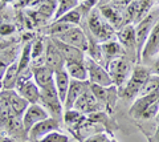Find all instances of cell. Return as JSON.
<instances>
[{
    "label": "cell",
    "mask_w": 159,
    "mask_h": 142,
    "mask_svg": "<svg viewBox=\"0 0 159 142\" xmlns=\"http://www.w3.org/2000/svg\"><path fill=\"white\" fill-rule=\"evenodd\" d=\"M148 76H150V72H148L147 68L141 66V65L134 66L130 77L126 81V84L121 86L122 89H119L121 97H123L125 100H134L137 96L141 94Z\"/></svg>",
    "instance_id": "1"
},
{
    "label": "cell",
    "mask_w": 159,
    "mask_h": 142,
    "mask_svg": "<svg viewBox=\"0 0 159 142\" xmlns=\"http://www.w3.org/2000/svg\"><path fill=\"white\" fill-rule=\"evenodd\" d=\"M39 104L45 108V110L49 113V116L56 120H61L62 117V102L58 98V93L54 86V82H49V84L40 88V100Z\"/></svg>",
    "instance_id": "2"
},
{
    "label": "cell",
    "mask_w": 159,
    "mask_h": 142,
    "mask_svg": "<svg viewBox=\"0 0 159 142\" xmlns=\"http://www.w3.org/2000/svg\"><path fill=\"white\" fill-rule=\"evenodd\" d=\"M88 27H89V31L92 32V36L97 41H101V43L111 40V37L116 33V29L102 16L98 8L93 9L92 13L89 15Z\"/></svg>",
    "instance_id": "3"
},
{
    "label": "cell",
    "mask_w": 159,
    "mask_h": 142,
    "mask_svg": "<svg viewBox=\"0 0 159 142\" xmlns=\"http://www.w3.org/2000/svg\"><path fill=\"white\" fill-rule=\"evenodd\" d=\"M159 21V9H151L150 13L146 17H143L135 27V40H137V60H141L142 49L145 47V43L147 40L150 32L152 31L154 25Z\"/></svg>",
    "instance_id": "4"
},
{
    "label": "cell",
    "mask_w": 159,
    "mask_h": 142,
    "mask_svg": "<svg viewBox=\"0 0 159 142\" xmlns=\"http://www.w3.org/2000/svg\"><path fill=\"white\" fill-rule=\"evenodd\" d=\"M106 68H107V72L113 80V85L119 86V88L126 84V81L129 80V77H130L131 72H133L131 62L127 60L126 56L110 61L106 65Z\"/></svg>",
    "instance_id": "5"
},
{
    "label": "cell",
    "mask_w": 159,
    "mask_h": 142,
    "mask_svg": "<svg viewBox=\"0 0 159 142\" xmlns=\"http://www.w3.org/2000/svg\"><path fill=\"white\" fill-rule=\"evenodd\" d=\"M85 66L88 71V81L93 85H99L103 88L111 86L113 80L109 75L107 69L103 65L98 64L90 57H85Z\"/></svg>",
    "instance_id": "6"
},
{
    "label": "cell",
    "mask_w": 159,
    "mask_h": 142,
    "mask_svg": "<svg viewBox=\"0 0 159 142\" xmlns=\"http://www.w3.org/2000/svg\"><path fill=\"white\" fill-rule=\"evenodd\" d=\"M54 39H57V40L62 41L68 44V45H72L74 48H77V49L82 51L84 53H86L88 51V45H89V40H88V36L86 33L84 32V29L78 25H73L65 31L61 35L56 36Z\"/></svg>",
    "instance_id": "7"
},
{
    "label": "cell",
    "mask_w": 159,
    "mask_h": 142,
    "mask_svg": "<svg viewBox=\"0 0 159 142\" xmlns=\"http://www.w3.org/2000/svg\"><path fill=\"white\" fill-rule=\"evenodd\" d=\"M15 90L28 104H39L40 88L33 81L32 77H19L16 86H15Z\"/></svg>",
    "instance_id": "8"
},
{
    "label": "cell",
    "mask_w": 159,
    "mask_h": 142,
    "mask_svg": "<svg viewBox=\"0 0 159 142\" xmlns=\"http://www.w3.org/2000/svg\"><path fill=\"white\" fill-rule=\"evenodd\" d=\"M49 113L45 110V108L40 104H29L27 110L24 112V114L21 117V125H23V129L27 134V138H28V131L31 130L37 122L43 121L48 118Z\"/></svg>",
    "instance_id": "9"
},
{
    "label": "cell",
    "mask_w": 159,
    "mask_h": 142,
    "mask_svg": "<svg viewBox=\"0 0 159 142\" xmlns=\"http://www.w3.org/2000/svg\"><path fill=\"white\" fill-rule=\"evenodd\" d=\"M52 131H61V125H60L58 120L53 118V117H48V118L37 122V124L28 131L27 140L29 142H34L40 138H43L44 135L52 133Z\"/></svg>",
    "instance_id": "10"
},
{
    "label": "cell",
    "mask_w": 159,
    "mask_h": 142,
    "mask_svg": "<svg viewBox=\"0 0 159 142\" xmlns=\"http://www.w3.org/2000/svg\"><path fill=\"white\" fill-rule=\"evenodd\" d=\"M73 109L78 110L80 113H97V112H101L102 110V106L101 104L96 100V97L93 96V93L90 90V86H89V89L85 90L82 93L81 96H80V98L74 102L73 105Z\"/></svg>",
    "instance_id": "11"
},
{
    "label": "cell",
    "mask_w": 159,
    "mask_h": 142,
    "mask_svg": "<svg viewBox=\"0 0 159 142\" xmlns=\"http://www.w3.org/2000/svg\"><path fill=\"white\" fill-rule=\"evenodd\" d=\"M44 57H45V65H48L54 72L65 68V60L52 39H49L45 44V56Z\"/></svg>",
    "instance_id": "12"
},
{
    "label": "cell",
    "mask_w": 159,
    "mask_h": 142,
    "mask_svg": "<svg viewBox=\"0 0 159 142\" xmlns=\"http://www.w3.org/2000/svg\"><path fill=\"white\" fill-rule=\"evenodd\" d=\"M101 44V52H102V57L105 60V68L110 61L117 60L119 57H123L126 55L125 48L122 47V44L116 40H109L105 43H99Z\"/></svg>",
    "instance_id": "13"
},
{
    "label": "cell",
    "mask_w": 159,
    "mask_h": 142,
    "mask_svg": "<svg viewBox=\"0 0 159 142\" xmlns=\"http://www.w3.org/2000/svg\"><path fill=\"white\" fill-rule=\"evenodd\" d=\"M89 86H90V82H89V81H76V80H70L69 90H68L65 102H64V109H65V110L73 109L74 102H76V101L80 98V96H81L84 92L89 89Z\"/></svg>",
    "instance_id": "14"
},
{
    "label": "cell",
    "mask_w": 159,
    "mask_h": 142,
    "mask_svg": "<svg viewBox=\"0 0 159 142\" xmlns=\"http://www.w3.org/2000/svg\"><path fill=\"white\" fill-rule=\"evenodd\" d=\"M52 40L56 44L58 51L61 52L64 60H65V64H69V62H85V53L82 51H80L72 45H68V44L60 41L54 37H52Z\"/></svg>",
    "instance_id": "15"
},
{
    "label": "cell",
    "mask_w": 159,
    "mask_h": 142,
    "mask_svg": "<svg viewBox=\"0 0 159 142\" xmlns=\"http://www.w3.org/2000/svg\"><path fill=\"white\" fill-rule=\"evenodd\" d=\"M159 52V21L154 25L152 31L150 32L147 40L145 43V47L142 49V55L141 58H152L154 56Z\"/></svg>",
    "instance_id": "16"
},
{
    "label": "cell",
    "mask_w": 159,
    "mask_h": 142,
    "mask_svg": "<svg viewBox=\"0 0 159 142\" xmlns=\"http://www.w3.org/2000/svg\"><path fill=\"white\" fill-rule=\"evenodd\" d=\"M53 82H54V86H56V90L58 93V98L64 105L66 94H68V90H69V85H70V77H69L68 72L65 71V68L54 72Z\"/></svg>",
    "instance_id": "17"
},
{
    "label": "cell",
    "mask_w": 159,
    "mask_h": 142,
    "mask_svg": "<svg viewBox=\"0 0 159 142\" xmlns=\"http://www.w3.org/2000/svg\"><path fill=\"white\" fill-rule=\"evenodd\" d=\"M98 9H99V12H101L102 16L113 25L114 29H119V28L125 27L123 25V24H125V20H123V13L119 12L118 9H116L111 4H109V3L107 4H102V6L98 7Z\"/></svg>",
    "instance_id": "18"
},
{
    "label": "cell",
    "mask_w": 159,
    "mask_h": 142,
    "mask_svg": "<svg viewBox=\"0 0 159 142\" xmlns=\"http://www.w3.org/2000/svg\"><path fill=\"white\" fill-rule=\"evenodd\" d=\"M118 41L122 44L125 51H133L137 53V40H135V27L129 24L119 29Z\"/></svg>",
    "instance_id": "19"
},
{
    "label": "cell",
    "mask_w": 159,
    "mask_h": 142,
    "mask_svg": "<svg viewBox=\"0 0 159 142\" xmlns=\"http://www.w3.org/2000/svg\"><path fill=\"white\" fill-rule=\"evenodd\" d=\"M20 48L19 45H12V47H7L3 51H0V80L3 78L4 73L9 68V65L13 64L16 60V57L20 55Z\"/></svg>",
    "instance_id": "20"
},
{
    "label": "cell",
    "mask_w": 159,
    "mask_h": 142,
    "mask_svg": "<svg viewBox=\"0 0 159 142\" xmlns=\"http://www.w3.org/2000/svg\"><path fill=\"white\" fill-rule=\"evenodd\" d=\"M159 100V94H148V96H139L138 98L134 101V104L130 109V114L134 118H141L143 112H145L148 105H151L154 101Z\"/></svg>",
    "instance_id": "21"
},
{
    "label": "cell",
    "mask_w": 159,
    "mask_h": 142,
    "mask_svg": "<svg viewBox=\"0 0 159 142\" xmlns=\"http://www.w3.org/2000/svg\"><path fill=\"white\" fill-rule=\"evenodd\" d=\"M53 75H54V71L51 69L48 65H40L36 66L32 69V78L33 81L37 84L39 88H41L44 85L49 84V82L53 81Z\"/></svg>",
    "instance_id": "22"
},
{
    "label": "cell",
    "mask_w": 159,
    "mask_h": 142,
    "mask_svg": "<svg viewBox=\"0 0 159 142\" xmlns=\"http://www.w3.org/2000/svg\"><path fill=\"white\" fill-rule=\"evenodd\" d=\"M31 47H32V43H27V44H24L21 51H20V55L17 58L19 77H25L27 71H29V66H31V62H32Z\"/></svg>",
    "instance_id": "23"
},
{
    "label": "cell",
    "mask_w": 159,
    "mask_h": 142,
    "mask_svg": "<svg viewBox=\"0 0 159 142\" xmlns=\"http://www.w3.org/2000/svg\"><path fill=\"white\" fill-rule=\"evenodd\" d=\"M65 71L68 72L70 80L88 81V71L85 62H69V64H65Z\"/></svg>",
    "instance_id": "24"
},
{
    "label": "cell",
    "mask_w": 159,
    "mask_h": 142,
    "mask_svg": "<svg viewBox=\"0 0 159 142\" xmlns=\"http://www.w3.org/2000/svg\"><path fill=\"white\" fill-rule=\"evenodd\" d=\"M19 80V68H17V61L9 65V68L6 71L4 76L2 78L3 82V89L4 90H13L16 86V82Z\"/></svg>",
    "instance_id": "25"
},
{
    "label": "cell",
    "mask_w": 159,
    "mask_h": 142,
    "mask_svg": "<svg viewBox=\"0 0 159 142\" xmlns=\"http://www.w3.org/2000/svg\"><path fill=\"white\" fill-rule=\"evenodd\" d=\"M62 118L65 121V124L69 128H74V129H80L84 125V122H86V117L82 113H80L76 109H69L65 110L62 114Z\"/></svg>",
    "instance_id": "26"
},
{
    "label": "cell",
    "mask_w": 159,
    "mask_h": 142,
    "mask_svg": "<svg viewBox=\"0 0 159 142\" xmlns=\"http://www.w3.org/2000/svg\"><path fill=\"white\" fill-rule=\"evenodd\" d=\"M84 11H82V8L81 7H76V8H73L72 11H69L66 12L64 16H61L58 19V23H64V24H69V25H77V24L81 23L82 20V16H84Z\"/></svg>",
    "instance_id": "27"
},
{
    "label": "cell",
    "mask_w": 159,
    "mask_h": 142,
    "mask_svg": "<svg viewBox=\"0 0 159 142\" xmlns=\"http://www.w3.org/2000/svg\"><path fill=\"white\" fill-rule=\"evenodd\" d=\"M56 2H57V9H56V12H54L53 21L58 20V19L64 16L66 12L78 7V3H80L78 0H56Z\"/></svg>",
    "instance_id": "28"
},
{
    "label": "cell",
    "mask_w": 159,
    "mask_h": 142,
    "mask_svg": "<svg viewBox=\"0 0 159 142\" xmlns=\"http://www.w3.org/2000/svg\"><path fill=\"white\" fill-rule=\"evenodd\" d=\"M148 94H159V76L150 75L146 81L145 86L139 96H148Z\"/></svg>",
    "instance_id": "29"
},
{
    "label": "cell",
    "mask_w": 159,
    "mask_h": 142,
    "mask_svg": "<svg viewBox=\"0 0 159 142\" xmlns=\"http://www.w3.org/2000/svg\"><path fill=\"white\" fill-rule=\"evenodd\" d=\"M34 142H69V135L61 133V131H52Z\"/></svg>",
    "instance_id": "30"
},
{
    "label": "cell",
    "mask_w": 159,
    "mask_h": 142,
    "mask_svg": "<svg viewBox=\"0 0 159 142\" xmlns=\"http://www.w3.org/2000/svg\"><path fill=\"white\" fill-rule=\"evenodd\" d=\"M158 113H159V100L154 101L151 105H148L147 109L143 112L141 120H154V118H157Z\"/></svg>",
    "instance_id": "31"
},
{
    "label": "cell",
    "mask_w": 159,
    "mask_h": 142,
    "mask_svg": "<svg viewBox=\"0 0 159 142\" xmlns=\"http://www.w3.org/2000/svg\"><path fill=\"white\" fill-rule=\"evenodd\" d=\"M16 32V27L12 23H2L0 24V37H9Z\"/></svg>",
    "instance_id": "32"
},
{
    "label": "cell",
    "mask_w": 159,
    "mask_h": 142,
    "mask_svg": "<svg viewBox=\"0 0 159 142\" xmlns=\"http://www.w3.org/2000/svg\"><path fill=\"white\" fill-rule=\"evenodd\" d=\"M45 2V0H19L16 2L17 7H21V8H39L41 4Z\"/></svg>",
    "instance_id": "33"
},
{
    "label": "cell",
    "mask_w": 159,
    "mask_h": 142,
    "mask_svg": "<svg viewBox=\"0 0 159 142\" xmlns=\"http://www.w3.org/2000/svg\"><path fill=\"white\" fill-rule=\"evenodd\" d=\"M109 140L107 134L105 133H96V134H92V135H88L86 138H84L81 142H106Z\"/></svg>",
    "instance_id": "34"
},
{
    "label": "cell",
    "mask_w": 159,
    "mask_h": 142,
    "mask_svg": "<svg viewBox=\"0 0 159 142\" xmlns=\"http://www.w3.org/2000/svg\"><path fill=\"white\" fill-rule=\"evenodd\" d=\"M99 2H101V0H86V2H84L82 4H80V7L82 8L84 13L86 15V13L90 12V9H93L97 4H99Z\"/></svg>",
    "instance_id": "35"
},
{
    "label": "cell",
    "mask_w": 159,
    "mask_h": 142,
    "mask_svg": "<svg viewBox=\"0 0 159 142\" xmlns=\"http://www.w3.org/2000/svg\"><path fill=\"white\" fill-rule=\"evenodd\" d=\"M150 142H159V128L155 130V133H154L152 138H150Z\"/></svg>",
    "instance_id": "36"
},
{
    "label": "cell",
    "mask_w": 159,
    "mask_h": 142,
    "mask_svg": "<svg viewBox=\"0 0 159 142\" xmlns=\"http://www.w3.org/2000/svg\"><path fill=\"white\" fill-rule=\"evenodd\" d=\"M0 142H15V141H13V140H9V138H7V137L0 135Z\"/></svg>",
    "instance_id": "37"
},
{
    "label": "cell",
    "mask_w": 159,
    "mask_h": 142,
    "mask_svg": "<svg viewBox=\"0 0 159 142\" xmlns=\"http://www.w3.org/2000/svg\"><path fill=\"white\" fill-rule=\"evenodd\" d=\"M7 45H8V44L6 41H0V51H3L4 48H7Z\"/></svg>",
    "instance_id": "38"
},
{
    "label": "cell",
    "mask_w": 159,
    "mask_h": 142,
    "mask_svg": "<svg viewBox=\"0 0 159 142\" xmlns=\"http://www.w3.org/2000/svg\"><path fill=\"white\" fill-rule=\"evenodd\" d=\"M3 4H7V3H15V2H19V0H0Z\"/></svg>",
    "instance_id": "39"
},
{
    "label": "cell",
    "mask_w": 159,
    "mask_h": 142,
    "mask_svg": "<svg viewBox=\"0 0 159 142\" xmlns=\"http://www.w3.org/2000/svg\"><path fill=\"white\" fill-rule=\"evenodd\" d=\"M3 90V82H2V80H0V92Z\"/></svg>",
    "instance_id": "40"
},
{
    "label": "cell",
    "mask_w": 159,
    "mask_h": 142,
    "mask_svg": "<svg viewBox=\"0 0 159 142\" xmlns=\"http://www.w3.org/2000/svg\"><path fill=\"white\" fill-rule=\"evenodd\" d=\"M155 120H157V122L159 124V113H158V116H157V118H155Z\"/></svg>",
    "instance_id": "41"
},
{
    "label": "cell",
    "mask_w": 159,
    "mask_h": 142,
    "mask_svg": "<svg viewBox=\"0 0 159 142\" xmlns=\"http://www.w3.org/2000/svg\"><path fill=\"white\" fill-rule=\"evenodd\" d=\"M110 142H118V141H117V140H114V138H113V140H110Z\"/></svg>",
    "instance_id": "42"
},
{
    "label": "cell",
    "mask_w": 159,
    "mask_h": 142,
    "mask_svg": "<svg viewBox=\"0 0 159 142\" xmlns=\"http://www.w3.org/2000/svg\"><path fill=\"white\" fill-rule=\"evenodd\" d=\"M78 2H82L84 3V2H86V0H78Z\"/></svg>",
    "instance_id": "43"
},
{
    "label": "cell",
    "mask_w": 159,
    "mask_h": 142,
    "mask_svg": "<svg viewBox=\"0 0 159 142\" xmlns=\"http://www.w3.org/2000/svg\"><path fill=\"white\" fill-rule=\"evenodd\" d=\"M106 142H110V140H107V141H106Z\"/></svg>",
    "instance_id": "44"
}]
</instances>
